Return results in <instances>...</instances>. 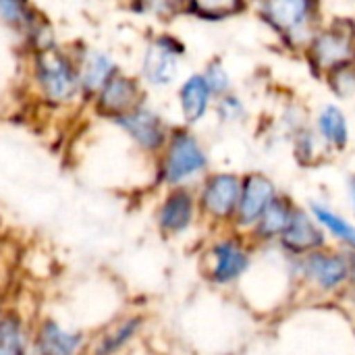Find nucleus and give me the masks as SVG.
Returning a JSON list of instances; mask_svg holds the SVG:
<instances>
[{
	"label": "nucleus",
	"instance_id": "f257e3e1",
	"mask_svg": "<svg viewBox=\"0 0 355 355\" xmlns=\"http://www.w3.org/2000/svg\"><path fill=\"white\" fill-rule=\"evenodd\" d=\"M208 168V156L193 133L187 129L171 131L162 152L158 154L156 175L166 187H187Z\"/></svg>",
	"mask_w": 355,
	"mask_h": 355
},
{
	"label": "nucleus",
	"instance_id": "f03ea898",
	"mask_svg": "<svg viewBox=\"0 0 355 355\" xmlns=\"http://www.w3.org/2000/svg\"><path fill=\"white\" fill-rule=\"evenodd\" d=\"M35 79L52 104H69L81 92L77 64L54 46L40 48L35 54Z\"/></svg>",
	"mask_w": 355,
	"mask_h": 355
},
{
	"label": "nucleus",
	"instance_id": "7ed1b4c3",
	"mask_svg": "<svg viewBox=\"0 0 355 355\" xmlns=\"http://www.w3.org/2000/svg\"><path fill=\"white\" fill-rule=\"evenodd\" d=\"M89 335L54 316H44L31 324L29 355H85Z\"/></svg>",
	"mask_w": 355,
	"mask_h": 355
},
{
	"label": "nucleus",
	"instance_id": "20e7f679",
	"mask_svg": "<svg viewBox=\"0 0 355 355\" xmlns=\"http://www.w3.org/2000/svg\"><path fill=\"white\" fill-rule=\"evenodd\" d=\"M144 327L141 312H125L89 335L85 355H125L141 339Z\"/></svg>",
	"mask_w": 355,
	"mask_h": 355
},
{
	"label": "nucleus",
	"instance_id": "39448f33",
	"mask_svg": "<svg viewBox=\"0 0 355 355\" xmlns=\"http://www.w3.org/2000/svg\"><path fill=\"white\" fill-rule=\"evenodd\" d=\"M198 212V198L189 187H168L154 210V225L162 237H181L193 227Z\"/></svg>",
	"mask_w": 355,
	"mask_h": 355
},
{
	"label": "nucleus",
	"instance_id": "423d86ee",
	"mask_svg": "<svg viewBox=\"0 0 355 355\" xmlns=\"http://www.w3.org/2000/svg\"><path fill=\"white\" fill-rule=\"evenodd\" d=\"M241 196V179L233 173H214L204 179L198 198V208L212 220L235 218Z\"/></svg>",
	"mask_w": 355,
	"mask_h": 355
},
{
	"label": "nucleus",
	"instance_id": "0eeeda50",
	"mask_svg": "<svg viewBox=\"0 0 355 355\" xmlns=\"http://www.w3.org/2000/svg\"><path fill=\"white\" fill-rule=\"evenodd\" d=\"M116 127L123 129V133L146 154H154L158 156L171 135L166 123L160 119V114H156L154 110L146 108V106H137L131 112L119 116L112 121Z\"/></svg>",
	"mask_w": 355,
	"mask_h": 355
},
{
	"label": "nucleus",
	"instance_id": "6e6552de",
	"mask_svg": "<svg viewBox=\"0 0 355 355\" xmlns=\"http://www.w3.org/2000/svg\"><path fill=\"white\" fill-rule=\"evenodd\" d=\"M206 275L214 285H231L250 266V256L235 239H218L206 254Z\"/></svg>",
	"mask_w": 355,
	"mask_h": 355
},
{
	"label": "nucleus",
	"instance_id": "1a4fd4ad",
	"mask_svg": "<svg viewBox=\"0 0 355 355\" xmlns=\"http://www.w3.org/2000/svg\"><path fill=\"white\" fill-rule=\"evenodd\" d=\"M141 106V87L135 79L114 73L110 81L96 94V108L108 119H119Z\"/></svg>",
	"mask_w": 355,
	"mask_h": 355
},
{
	"label": "nucleus",
	"instance_id": "9d476101",
	"mask_svg": "<svg viewBox=\"0 0 355 355\" xmlns=\"http://www.w3.org/2000/svg\"><path fill=\"white\" fill-rule=\"evenodd\" d=\"M275 185L268 177L264 175H250L241 179V196H239V206L235 212V220L241 227H256L268 204L275 200Z\"/></svg>",
	"mask_w": 355,
	"mask_h": 355
},
{
	"label": "nucleus",
	"instance_id": "9b49d317",
	"mask_svg": "<svg viewBox=\"0 0 355 355\" xmlns=\"http://www.w3.org/2000/svg\"><path fill=\"white\" fill-rule=\"evenodd\" d=\"M181 46L175 44L171 37H158L148 46L146 58H144V75L154 85H168L179 71V54Z\"/></svg>",
	"mask_w": 355,
	"mask_h": 355
},
{
	"label": "nucleus",
	"instance_id": "f8f14e48",
	"mask_svg": "<svg viewBox=\"0 0 355 355\" xmlns=\"http://www.w3.org/2000/svg\"><path fill=\"white\" fill-rule=\"evenodd\" d=\"M31 324L17 308H4L0 314V355L31 354Z\"/></svg>",
	"mask_w": 355,
	"mask_h": 355
},
{
	"label": "nucleus",
	"instance_id": "ddd939ff",
	"mask_svg": "<svg viewBox=\"0 0 355 355\" xmlns=\"http://www.w3.org/2000/svg\"><path fill=\"white\" fill-rule=\"evenodd\" d=\"M306 275L322 289H335L349 277V262L337 254L310 252L304 260Z\"/></svg>",
	"mask_w": 355,
	"mask_h": 355
},
{
	"label": "nucleus",
	"instance_id": "4468645a",
	"mask_svg": "<svg viewBox=\"0 0 355 355\" xmlns=\"http://www.w3.org/2000/svg\"><path fill=\"white\" fill-rule=\"evenodd\" d=\"M283 245L295 254H308L324 245V235L318 225L302 210H293L287 229L283 231Z\"/></svg>",
	"mask_w": 355,
	"mask_h": 355
},
{
	"label": "nucleus",
	"instance_id": "2eb2a0df",
	"mask_svg": "<svg viewBox=\"0 0 355 355\" xmlns=\"http://www.w3.org/2000/svg\"><path fill=\"white\" fill-rule=\"evenodd\" d=\"M77 73H79V85H81V92L87 94V96H94L110 81V77L116 71L114 62L102 54V52H96V50H85L81 54V60L77 64Z\"/></svg>",
	"mask_w": 355,
	"mask_h": 355
},
{
	"label": "nucleus",
	"instance_id": "dca6fc26",
	"mask_svg": "<svg viewBox=\"0 0 355 355\" xmlns=\"http://www.w3.org/2000/svg\"><path fill=\"white\" fill-rule=\"evenodd\" d=\"M310 0H266L264 15L270 23L287 33H297L308 23Z\"/></svg>",
	"mask_w": 355,
	"mask_h": 355
},
{
	"label": "nucleus",
	"instance_id": "f3484780",
	"mask_svg": "<svg viewBox=\"0 0 355 355\" xmlns=\"http://www.w3.org/2000/svg\"><path fill=\"white\" fill-rule=\"evenodd\" d=\"M210 98H212V92L204 75H191L179 89V104H181L183 119L189 125L202 121L208 112Z\"/></svg>",
	"mask_w": 355,
	"mask_h": 355
},
{
	"label": "nucleus",
	"instance_id": "a211bd4d",
	"mask_svg": "<svg viewBox=\"0 0 355 355\" xmlns=\"http://www.w3.org/2000/svg\"><path fill=\"white\" fill-rule=\"evenodd\" d=\"M318 131L327 144H331L337 150H343L347 146L349 129H347V119L341 108L329 104L320 110L318 114Z\"/></svg>",
	"mask_w": 355,
	"mask_h": 355
},
{
	"label": "nucleus",
	"instance_id": "6ab92c4d",
	"mask_svg": "<svg viewBox=\"0 0 355 355\" xmlns=\"http://www.w3.org/2000/svg\"><path fill=\"white\" fill-rule=\"evenodd\" d=\"M291 214H293V208L287 204V200L275 198L264 210V214L260 216V220L256 223V233L262 239H272L275 235H283V231L287 229L291 220Z\"/></svg>",
	"mask_w": 355,
	"mask_h": 355
},
{
	"label": "nucleus",
	"instance_id": "aec40b11",
	"mask_svg": "<svg viewBox=\"0 0 355 355\" xmlns=\"http://www.w3.org/2000/svg\"><path fill=\"white\" fill-rule=\"evenodd\" d=\"M312 48H314L316 60H318L322 67L341 64V62H345V58H347L349 52H352L347 37L341 35V33H335V31H327V33L318 35Z\"/></svg>",
	"mask_w": 355,
	"mask_h": 355
},
{
	"label": "nucleus",
	"instance_id": "412c9836",
	"mask_svg": "<svg viewBox=\"0 0 355 355\" xmlns=\"http://www.w3.org/2000/svg\"><path fill=\"white\" fill-rule=\"evenodd\" d=\"M312 214L316 216L318 225L329 229L339 241H343L349 248H355V227L352 223H347L343 216H339L337 212H333L320 204H312Z\"/></svg>",
	"mask_w": 355,
	"mask_h": 355
},
{
	"label": "nucleus",
	"instance_id": "4be33fe9",
	"mask_svg": "<svg viewBox=\"0 0 355 355\" xmlns=\"http://www.w3.org/2000/svg\"><path fill=\"white\" fill-rule=\"evenodd\" d=\"M0 19L19 29H35V12L27 0H0Z\"/></svg>",
	"mask_w": 355,
	"mask_h": 355
},
{
	"label": "nucleus",
	"instance_id": "5701e85b",
	"mask_svg": "<svg viewBox=\"0 0 355 355\" xmlns=\"http://www.w3.org/2000/svg\"><path fill=\"white\" fill-rule=\"evenodd\" d=\"M204 79H206V83H208L212 94H225L229 89V75L216 62L208 67V71L204 73Z\"/></svg>",
	"mask_w": 355,
	"mask_h": 355
},
{
	"label": "nucleus",
	"instance_id": "b1692460",
	"mask_svg": "<svg viewBox=\"0 0 355 355\" xmlns=\"http://www.w3.org/2000/svg\"><path fill=\"white\" fill-rule=\"evenodd\" d=\"M218 114L225 121H235L243 114V104L235 96H223L218 102Z\"/></svg>",
	"mask_w": 355,
	"mask_h": 355
},
{
	"label": "nucleus",
	"instance_id": "393cba45",
	"mask_svg": "<svg viewBox=\"0 0 355 355\" xmlns=\"http://www.w3.org/2000/svg\"><path fill=\"white\" fill-rule=\"evenodd\" d=\"M144 8H152V10H164L171 8L173 4H177L179 0H137Z\"/></svg>",
	"mask_w": 355,
	"mask_h": 355
},
{
	"label": "nucleus",
	"instance_id": "a878e982",
	"mask_svg": "<svg viewBox=\"0 0 355 355\" xmlns=\"http://www.w3.org/2000/svg\"><path fill=\"white\" fill-rule=\"evenodd\" d=\"M349 196H352V204H354V212H355V177L349 183Z\"/></svg>",
	"mask_w": 355,
	"mask_h": 355
},
{
	"label": "nucleus",
	"instance_id": "bb28decb",
	"mask_svg": "<svg viewBox=\"0 0 355 355\" xmlns=\"http://www.w3.org/2000/svg\"><path fill=\"white\" fill-rule=\"evenodd\" d=\"M4 308H6V306H4V304H2V300H0V314H2V310H4Z\"/></svg>",
	"mask_w": 355,
	"mask_h": 355
}]
</instances>
